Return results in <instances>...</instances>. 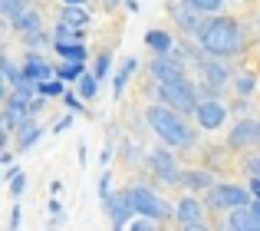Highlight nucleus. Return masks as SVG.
<instances>
[{
    "label": "nucleus",
    "mask_w": 260,
    "mask_h": 231,
    "mask_svg": "<svg viewBox=\"0 0 260 231\" xmlns=\"http://www.w3.org/2000/svg\"><path fill=\"white\" fill-rule=\"evenodd\" d=\"M198 43H201L204 53H211V56H237V53L244 50V30L237 26V20L231 17H217V13H211L208 20L201 23V30L194 33Z\"/></svg>",
    "instance_id": "f257e3e1"
},
{
    "label": "nucleus",
    "mask_w": 260,
    "mask_h": 231,
    "mask_svg": "<svg viewBox=\"0 0 260 231\" xmlns=\"http://www.w3.org/2000/svg\"><path fill=\"white\" fill-rule=\"evenodd\" d=\"M145 122L165 146H194V129H188L184 112L172 109V106H148L145 109Z\"/></svg>",
    "instance_id": "f03ea898"
},
{
    "label": "nucleus",
    "mask_w": 260,
    "mask_h": 231,
    "mask_svg": "<svg viewBox=\"0 0 260 231\" xmlns=\"http://www.w3.org/2000/svg\"><path fill=\"white\" fill-rule=\"evenodd\" d=\"M158 99L165 106H172V109H178V112H184V115H191L198 109V86L191 83L188 76L184 79H175V83H158Z\"/></svg>",
    "instance_id": "7ed1b4c3"
},
{
    "label": "nucleus",
    "mask_w": 260,
    "mask_h": 231,
    "mask_svg": "<svg viewBox=\"0 0 260 231\" xmlns=\"http://www.w3.org/2000/svg\"><path fill=\"white\" fill-rule=\"evenodd\" d=\"M128 195H132L135 212L145 215V218H155V221H168V218H175V208L168 205V201L161 198L158 192H152L148 185H132V188H128Z\"/></svg>",
    "instance_id": "20e7f679"
},
{
    "label": "nucleus",
    "mask_w": 260,
    "mask_h": 231,
    "mask_svg": "<svg viewBox=\"0 0 260 231\" xmlns=\"http://www.w3.org/2000/svg\"><path fill=\"white\" fill-rule=\"evenodd\" d=\"M250 188H241V185H228V182H214V185L208 188V198H204V205L211 208V212H221V208H241V205H250Z\"/></svg>",
    "instance_id": "39448f33"
},
{
    "label": "nucleus",
    "mask_w": 260,
    "mask_h": 231,
    "mask_svg": "<svg viewBox=\"0 0 260 231\" xmlns=\"http://www.w3.org/2000/svg\"><path fill=\"white\" fill-rule=\"evenodd\" d=\"M148 168H152V172L158 175V182H165V185H181V168H178L175 155L168 152V149H152V152H148Z\"/></svg>",
    "instance_id": "423d86ee"
},
{
    "label": "nucleus",
    "mask_w": 260,
    "mask_h": 231,
    "mask_svg": "<svg viewBox=\"0 0 260 231\" xmlns=\"http://www.w3.org/2000/svg\"><path fill=\"white\" fill-rule=\"evenodd\" d=\"M106 212H109V221H112L115 228H125L128 221H132V215H135V205H132V195H128V188L125 192H112L106 201Z\"/></svg>",
    "instance_id": "0eeeda50"
},
{
    "label": "nucleus",
    "mask_w": 260,
    "mask_h": 231,
    "mask_svg": "<svg viewBox=\"0 0 260 231\" xmlns=\"http://www.w3.org/2000/svg\"><path fill=\"white\" fill-rule=\"evenodd\" d=\"M194 115H198V126H201V129H211V132H214V129L224 126L228 109H224V103H217L214 96H208V99H201V103H198Z\"/></svg>",
    "instance_id": "6e6552de"
},
{
    "label": "nucleus",
    "mask_w": 260,
    "mask_h": 231,
    "mask_svg": "<svg viewBox=\"0 0 260 231\" xmlns=\"http://www.w3.org/2000/svg\"><path fill=\"white\" fill-rule=\"evenodd\" d=\"M152 76H155V83H175V79H184V66L172 53H158L152 60Z\"/></svg>",
    "instance_id": "1a4fd4ad"
},
{
    "label": "nucleus",
    "mask_w": 260,
    "mask_h": 231,
    "mask_svg": "<svg viewBox=\"0 0 260 231\" xmlns=\"http://www.w3.org/2000/svg\"><path fill=\"white\" fill-rule=\"evenodd\" d=\"M175 221L181 228H201L204 225V205L198 198H191V195H184L175 205Z\"/></svg>",
    "instance_id": "9d476101"
},
{
    "label": "nucleus",
    "mask_w": 260,
    "mask_h": 231,
    "mask_svg": "<svg viewBox=\"0 0 260 231\" xmlns=\"http://www.w3.org/2000/svg\"><path fill=\"white\" fill-rule=\"evenodd\" d=\"M257 139H260V122H254V119H237L234 129H231V135H228V146L247 149V146H254Z\"/></svg>",
    "instance_id": "9b49d317"
},
{
    "label": "nucleus",
    "mask_w": 260,
    "mask_h": 231,
    "mask_svg": "<svg viewBox=\"0 0 260 231\" xmlns=\"http://www.w3.org/2000/svg\"><path fill=\"white\" fill-rule=\"evenodd\" d=\"M198 70H201V76H204V83H211V86H224L228 83V66L221 63V56H211V53H204L201 60H198Z\"/></svg>",
    "instance_id": "f8f14e48"
},
{
    "label": "nucleus",
    "mask_w": 260,
    "mask_h": 231,
    "mask_svg": "<svg viewBox=\"0 0 260 231\" xmlns=\"http://www.w3.org/2000/svg\"><path fill=\"white\" fill-rule=\"evenodd\" d=\"M172 17H175V23L181 26L184 33H198V30H201V23H204L188 0H184V4H172Z\"/></svg>",
    "instance_id": "ddd939ff"
},
{
    "label": "nucleus",
    "mask_w": 260,
    "mask_h": 231,
    "mask_svg": "<svg viewBox=\"0 0 260 231\" xmlns=\"http://www.w3.org/2000/svg\"><path fill=\"white\" fill-rule=\"evenodd\" d=\"M53 50H56L63 60H86L83 37H53Z\"/></svg>",
    "instance_id": "4468645a"
},
{
    "label": "nucleus",
    "mask_w": 260,
    "mask_h": 231,
    "mask_svg": "<svg viewBox=\"0 0 260 231\" xmlns=\"http://www.w3.org/2000/svg\"><path fill=\"white\" fill-rule=\"evenodd\" d=\"M23 76H26V79H33V83H43V79L56 76V73H53L50 66H46L43 60L37 56V53H30V56H26V63H23Z\"/></svg>",
    "instance_id": "2eb2a0df"
},
{
    "label": "nucleus",
    "mask_w": 260,
    "mask_h": 231,
    "mask_svg": "<svg viewBox=\"0 0 260 231\" xmlns=\"http://www.w3.org/2000/svg\"><path fill=\"white\" fill-rule=\"evenodd\" d=\"M40 135H43V129L37 126V119H33V115H26V119L20 122V129H17V146L20 149H30V146H37Z\"/></svg>",
    "instance_id": "dca6fc26"
},
{
    "label": "nucleus",
    "mask_w": 260,
    "mask_h": 231,
    "mask_svg": "<svg viewBox=\"0 0 260 231\" xmlns=\"http://www.w3.org/2000/svg\"><path fill=\"white\" fill-rule=\"evenodd\" d=\"M135 70H139V60H135V56L122 60L119 73H115V76H112V93H115V96H122V93H125V86H128V79L135 76Z\"/></svg>",
    "instance_id": "f3484780"
},
{
    "label": "nucleus",
    "mask_w": 260,
    "mask_h": 231,
    "mask_svg": "<svg viewBox=\"0 0 260 231\" xmlns=\"http://www.w3.org/2000/svg\"><path fill=\"white\" fill-rule=\"evenodd\" d=\"M228 228H260L257 225V215H254V208L250 205H241V208H231V215H228Z\"/></svg>",
    "instance_id": "a211bd4d"
},
{
    "label": "nucleus",
    "mask_w": 260,
    "mask_h": 231,
    "mask_svg": "<svg viewBox=\"0 0 260 231\" xmlns=\"http://www.w3.org/2000/svg\"><path fill=\"white\" fill-rule=\"evenodd\" d=\"M181 185L184 188H194V192H208L211 185H214V179H211V172H201V168H184L181 172Z\"/></svg>",
    "instance_id": "6ab92c4d"
},
{
    "label": "nucleus",
    "mask_w": 260,
    "mask_h": 231,
    "mask_svg": "<svg viewBox=\"0 0 260 231\" xmlns=\"http://www.w3.org/2000/svg\"><path fill=\"white\" fill-rule=\"evenodd\" d=\"M59 20H66V23H73V26H86V23H89L86 4H63V10H59Z\"/></svg>",
    "instance_id": "aec40b11"
},
{
    "label": "nucleus",
    "mask_w": 260,
    "mask_h": 231,
    "mask_svg": "<svg viewBox=\"0 0 260 231\" xmlns=\"http://www.w3.org/2000/svg\"><path fill=\"white\" fill-rule=\"evenodd\" d=\"M145 43H148V50L158 56V53H172L175 50V43H172V37H168L165 30H148L145 33Z\"/></svg>",
    "instance_id": "412c9836"
},
{
    "label": "nucleus",
    "mask_w": 260,
    "mask_h": 231,
    "mask_svg": "<svg viewBox=\"0 0 260 231\" xmlns=\"http://www.w3.org/2000/svg\"><path fill=\"white\" fill-rule=\"evenodd\" d=\"M10 23H13V30H20V33H33V30H43V20H40V13H37V10H23V13H20V17H13Z\"/></svg>",
    "instance_id": "4be33fe9"
},
{
    "label": "nucleus",
    "mask_w": 260,
    "mask_h": 231,
    "mask_svg": "<svg viewBox=\"0 0 260 231\" xmlns=\"http://www.w3.org/2000/svg\"><path fill=\"white\" fill-rule=\"evenodd\" d=\"M83 73H86L83 70V60H66V63L56 70V76H63L66 83H79V76H83Z\"/></svg>",
    "instance_id": "5701e85b"
},
{
    "label": "nucleus",
    "mask_w": 260,
    "mask_h": 231,
    "mask_svg": "<svg viewBox=\"0 0 260 231\" xmlns=\"http://www.w3.org/2000/svg\"><path fill=\"white\" fill-rule=\"evenodd\" d=\"M95 90H99V76H95V73H83V76H79V96L95 99Z\"/></svg>",
    "instance_id": "b1692460"
},
{
    "label": "nucleus",
    "mask_w": 260,
    "mask_h": 231,
    "mask_svg": "<svg viewBox=\"0 0 260 231\" xmlns=\"http://www.w3.org/2000/svg\"><path fill=\"white\" fill-rule=\"evenodd\" d=\"M63 83H66L63 76H56V79L50 76V79H43V83H40V93H43L46 99H56V96H63V93H66V90H63Z\"/></svg>",
    "instance_id": "393cba45"
},
{
    "label": "nucleus",
    "mask_w": 260,
    "mask_h": 231,
    "mask_svg": "<svg viewBox=\"0 0 260 231\" xmlns=\"http://www.w3.org/2000/svg\"><path fill=\"white\" fill-rule=\"evenodd\" d=\"M23 10H26V0H0V13H4L7 20L20 17Z\"/></svg>",
    "instance_id": "a878e982"
},
{
    "label": "nucleus",
    "mask_w": 260,
    "mask_h": 231,
    "mask_svg": "<svg viewBox=\"0 0 260 231\" xmlns=\"http://www.w3.org/2000/svg\"><path fill=\"white\" fill-rule=\"evenodd\" d=\"M191 7H194L198 13H204V17H211V13H221L224 0H188Z\"/></svg>",
    "instance_id": "bb28decb"
},
{
    "label": "nucleus",
    "mask_w": 260,
    "mask_h": 231,
    "mask_svg": "<svg viewBox=\"0 0 260 231\" xmlns=\"http://www.w3.org/2000/svg\"><path fill=\"white\" fill-rule=\"evenodd\" d=\"M234 86H237V93H241V96H250V93H254V86H257L254 73H237Z\"/></svg>",
    "instance_id": "cd10ccee"
},
{
    "label": "nucleus",
    "mask_w": 260,
    "mask_h": 231,
    "mask_svg": "<svg viewBox=\"0 0 260 231\" xmlns=\"http://www.w3.org/2000/svg\"><path fill=\"white\" fill-rule=\"evenodd\" d=\"M20 122H23V115H20V112H13V109H7V106H4V119H0L4 132H17V129H20Z\"/></svg>",
    "instance_id": "c85d7f7f"
},
{
    "label": "nucleus",
    "mask_w": 260,
    "mask_h": 231,
    "mask_svg": "<svg viewBox=\"0 0 260 231\" xmlns=\"http://www.w3.org/2000/svg\"><path fill=\"white\" fill-rule=\"evenodd\" d=\"M20 79H23V70H17V66H13L10 60L4 56V83H7V86H17Z\"/></svg>",
    "instance_id": "c756f323"
},
{
    "label": "nucleus",
    "mask_w": 260,
    "mask_h": 231,
    "mask_svg": "<svg viewBox=\"0 0 260 231\" xmlns=\"http://www.w3.org/2000/svg\"><path fill=\"white\" fill-rule=\"evenodd\" d=\"M109 66H112V56H109V53H99V56H95V76H99V79H106L109 76Z\"/></svg>",
    "instance_id": "7c9ffc66"
},
{
    "label": "nucleus",
    "mask_w": 260,
    "mask_h": 231,
    "mask_svg": "<svg viewBox=\"0 0 260 231\" xmlns=\"http://www.w3.org/2000/svg\"><path fill=\"white\" fill-rule=\"evenodd\" d=\"M46 208H50V225H59V218H63V201H59L56 195H53Z\"/></svg>",
    "instance_id": "2f4dec72"
},
{
    "label": "nucleus",
    "mask_w": 260,
    "mask_h": 231,
    "mask_svg": "<svg viewBox=\"0 0 260 231\" xmlns=\"http://www.w3.org/2000/svg\"><path fill=\"white\" fill-rule=\"evenodd\" d=\"M23 37H26V46H30V50H37V46H43V43H46V33H43V30L23 33Z\"/></svg>",
    "instance_id": "473e14b6"
},
{
    "label": "nucleus",
    "mask_w": 260,
    "mask_h": 231,
    "mask_svg": "<svg viewBox=\"0 0 260 231\" xmlns=\"http://www.w3.org/2000/svg\"><path fill=\"white\" fill-rule=\"evenodd\" d=\"M109 195H112V175H109V172H102V179H99V198L106 201Z\"/></svg>",
    "instance_id": "72a5a7b5"
},
{
    "label": "nucleus",
    "mask_w": 260,
    "mask_h": 231,
    "mask_svg": "<svg viewBox=\"0 0 260 231\" xmlns=\"http://www.w3.org/2000/svg\"><path fill=\"white\" fill-rule=\"evenodd\" d=\"M43 109H46V96H43V93H37V96L30 99V115H40Z\"/></svg>",
    "instance_id": "f704fd0d"
},
{
    "label": "nucleus",
    "mask_w": 260,
    "mask_h": 231,
    "mask_svg": "<svg viewBox=\"0 0 260 231\" xmlns=\"http://www.w3.org/2000/svg\"><path fill=\"white\" fill-rule=\"evenodd\" d=\"M63 103H66V106H70V109H73V112H76V109H79V112H83V103H79V96H73V93H63Z\"/></svg>",
    "instance_id": "c9c22d12"
},
{
    "label": "nucleus",
    "mask_w": 260,
    "mask_h": 231,
    "mask_svg": "<svg viewBox=\"0 0 260 231\" xmlns=\"http://www.w3.org/2000/svg\"><path fill=\"white\" fill-rule=\"evenodd\" d=\"M20 218H23V215H20V205H13L10 208V228H20Z\"/></svg>",
    "instance_id": "e433bc0d"
},
{
    "label": "nucleus",
    "mask_w": 260,
    "mask_h": 231,
    "mask_svg": "<svg viewBox=\"0 0 260 231\" xmlns=\"http://www.w3.org/2000/svg\"><path fill=\"white\" fill-rule=\"evenodd\" d=\"M70 115H63V119H56V126H53V132H66V129H70Z\"/></svg>",
    "instance_id": "4c0bfd02"
},
{
    "label": "nucleus",
    "mask_w": 260,
    "mask_h": 231,
    "mask_svg": "<svg viewBox=\"0 0 260 231\" xmlns=\"http://www.w3.org/2000/svg\"><path fill=\"white\" fill-rule=\"evenodd\" d=\"M0 162H4V165H13V152H0Z\"/></svg>",
    "instance_id": "58836bf2"
},
{
    "label": "nucleus",
    "mask_w": 260,
    "mask_h": 231,
    "mask_svg": "<svg viewBox=\"0 0 260 231\" xmlns=\"http://www.w3.org/2000/svg\"><path fill=\"white\" fill-rule=\"evenodd\" d=\"M250 208H254V215H257V225H260V198L250 201Z\"/></svg>",
    "instance_id": "ea45409f"
},
{
    "label": "nucleus",
    "mask_w": 260,
    "mask_h": 231,
    "mask_svg": "<svg viewBox=\"0 0 260 231\" xmlns=\"http://www.w3.org/2000/svg\"><path fill=\"white\" fill-rule=\"evenodd\" d=\"M63 4H86V0H63Z\"/></svg>",
    "instance_id": "a19ab883"
},
{
    "label": "nucleus",
    "mask_w": 260,
    "mask_h": 231,
    "mask_svg": "<svg viewBox=\"0 0 260 231\" xmlns=\"http://www.w3.org/2000/svg\"><path fill=\"white\" fill-rule=\"evenodd\" d=\"M26 4H33V0H26Z\"/></svg>",
    "instance_id": "79ce46f5"
}]
</instances>
